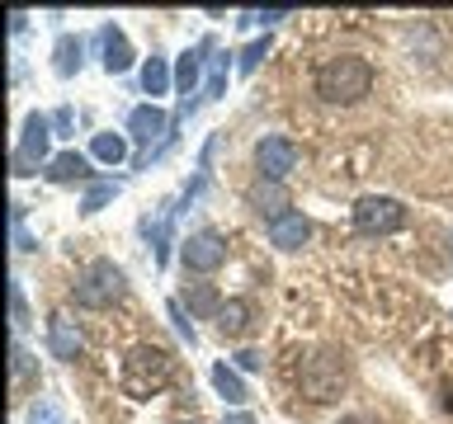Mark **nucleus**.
<instances>
[{
  "instance_id": "obj_20",
  "label": "nucleus",
  "mask_w": 453,
  "mask_h": 424,
  "mask_svg": "<svg viewBox=\"0 0 453 424\" xmlns=\"http://www.w3.org/2000/svg\"><path fill=\"white\" fill-rule=\"evenodd\" d=\"M226 76H232V57H212V62H208V76H203V95H198V99H222L226 95Z\"/></svg>"
},
{
  "instance_id": "obj_11",
  "label": "nucleus",
  "mask_w": 453,
  "mask_h": 424,
  "mask_svg": "<svg viewBox=\"0 0 453 424\" xmlns=\"http://www.w3.org/2000/svg\"><path fill=\"white\" fill-rule=\"evenodd\" d=\"M208 48H212V42L203 38L194 52H184V57H180V66H175V85H180V95H184L180 113H189V109H194V99H189V95H203V90H198V76H203V52H208Z\"/></svg>"
},
{
  "instance_id": "obj_4",
  "label": "nucleus",
  "mask_w": 453,
  "mask_h": 424,
  "mask_svg": "<svg viewBox=\"0 0 453 424\" xmlns=\"http://www.w3.org/2000/svg\"><path fill=\"white\" fill-rule=\"evenodd\" d=\"M123 292H127V278H123V269L113 264V260L85 264V274L76 278V288H71L76 307H85V311H109Z\"/></svg>"
},
{
  "instance_id": "obj_19",
  "label": "nucleus",
  "mask_w": 453,
  "mask_h": 424,
  "mask_svg": "<svg viewBox=\"0 0 453 424\" xmlns=\"http://www.w3.org/2000/svg\"><path fill=\"white\" fill-rule=\"evenodd\" d=\"M127 155V137L123 132H95V141H90V161H99V165H119Z\"/></svg>"
},
{
  "instance_id": "obj_3",
  "label": "nucleus",
  "mask_w": 453,
  "mask_h": 424,
  "mask_svg": "<svg viewBox=\"0 0 453 424\" xmlns=\"http://www.w3.org/2000/svg\"><path fill=\"white\" fill-rule=\"evenodd\" d=\"M345 382H349V367L335 349H317L311 359H303V367H297V387H303V396L317 405L335 401V396L345 391Z\"/></svg>"
},
{
  "instance_id": "obj_17",
  "label": "nucleus",
  "mask_w": 453,
  "mask_h": 424,
  "mask_svg": "<svg viewBox=\"0 0 453 424\" xmlns=\"http://www.w3.org/2000/svg\"><path fill=\"white\" fill-rule=\"evenodd\" d=\"M10 387H14V396L38 387V359L19 344V339H14V349H10Z\"/></svg>"
},
{
  "instance_id": "obj_2",
  "label": "nucleus",
  "mask_w": 453,
  "mask_h": 424,
  "mask_svg": "<svg viewBox=\"0 0 453 424\" xmlns=\"http://www.w3.org/2000/svg\"><path fill=\"white\" fill-rule=\"evenodd\" d=\"M368 90H373V66L364 57H331L317 71V95L326 104H359Z\"/></svg>"
},
{
  "instance_id": "obj_5",
  "label": "nucleus",
  "mask_w": 453,
  "mask_h": 424,
  "mask_svg": "<svg viewBox=\"0 0 453 424\" xmlns=\"http://www.w3.org/2000/svg\"><path fill=\"white\" fill-rule=\"evenodd\" d=\"M354 226H359L364 236H392L406 226V208L388 193H364L359 203H354Z\"/></svg>"
},
{
  "instance_id": "obj_7",
  "label": "nucleus",
  "mask_w": 453,
  "mask_h": 424,
  "mask_svg": "<svg viewBox=\"0 0 453 424\" xmlns=\"http://www.w3.org/2000/svg\"><path fill=\"white\" fill-rule=\"evenodd\" d=\"M297 161H303V151H297V141L288 137H260V147H255V170H260V179H288Z\"/></svg>"
},
{
  "instance_id": "obj_33",
  "label": "nucleus",
  "mask_w": 453,
  "mask_h": 424,
  "mask_svg": "<svg viewBox=\"0 0 453 424\" xmlns=\"http://www.w3.org/2000/svg\"><path fill=\"white\" fill-rule=\"evenodd\" d=\"M222 424H255V420H250V415H246V410H236V415H226V420H222Z\"/></svg>"
},
{
  "instance_id": "obj_30",
  "label": "nucleus",
  "mask_w": 453,
  "mask_h": 424,
  "mask_svg": "<svg viewBox=\"0 0 453 424\" xmlns=\"http://www.w3.org/2000/svg\"><path fill=\"white\" fill-rule=\"evenodd\" d=\"M52 127H57V132H66V127H71V109H57L52 113Z\"/></svg>"
},
{
  "instance_id": "obj_18",
  "label": "nucleus",
  "mask_w": 453,
  "mask_h": 424,
  "mask_svg": "<svg viewBox=\"0 0 453 424\" xmlns=\"http://www.w3.org/2000/svg\"><path fill=\"white\" fill-rule=\"evenodd\" d=\"M212 387H218V396H222L226 405H246L250 401L246 382H241L236 367H226V363H212Z\"/></svg>"
},
{
  "instance_id": "obj_6",
  "label": "nucleus",
  "mask_w": 453,
  "mask_h": 424,
  "mask_svg": "<svg viewBox=\"0 0 453 424\" xmlns=\"http://www.w3.org/2000/svg\"><path fill=\"white\" fill-rule=\"evenodd\" d=\"M48 141H52V118L28 113V118H24V132H19V147H14V155H10L14 175H34V170L48 161Z\"/></svg>"
},
{
  "instance_id": "obj_25",
  "label": "nucleus",
  "mask_w": 453,
  "mask_h": 424,
  "mask_svg": "<svg viewBox=\"0 0 453 424\" xmlns=\"http://www.w3.org/2000/svg\"><path fill=\"white\" fill-rule=\"evenodd\" d=\"M10 316H14V330H24V325H28V302H24V283L19 278L10 283Z\"/></svg>"
},
{
  "instance_id": "obj_8",
  "label": "nucleus",
  "mask_w": 453,
  "mask_h": 424,
  "mask_svg": "<svg viewBox=\"0 0 453 424\" xmlns=\"http://www.w3.org/2000/svg\"><path fill=\"white\" fill-rule=\"evenodd\" d=\"M180 264L189 269V274H218L226 264V240L218 231H194L180 246Z\"/></svg>"
},
{
  "instance_id": "obj_13",
  "label": "nucleus",
  "mask_w": 453,
  "mask_h": 424,
  "mask_svg": "<svg viewBox=\"0 0 453 424\" xmlns=\"http://www.w3.org/2000/svg\"><path fill=\"white\" fill-rule=\"evenodd\" d=\"M99 48H104V57H99V62H104L109 76H119V71L133 66V48H127V34H123L119 24H104V28H99Z\"/></svg>"
},
{
  "instance_id": "obj_28",
  "label": "nucleus",
  "mask_w": 453,
  "mask_h": 424,
  "mask_svg": "<svg viewBox=\"0 0 453 424\" xmlns=\"http://www.w3.org/2000/svg\"><path fill=\"white\" fill-rule=\"evenodd\" d=\"M165 311H170V321H175V330L189 339V349H194V344H198V330H194L189 321H184V307H180V302H165Z\"/></svg>"
},
{
  "instance_id": "obj_1",
  "label": "nucleus",
  "mask_w": 453,
  "mask_h": 424,
  "mask_svg": "<svg viewBox=\"0 0 453 424\" xmlns=\"http://www.w3.org/2000/svg\"><path fill=\"white\" fill-rule=\"evenodd\" d=\"M170 377H175V359H170L165 349L156 344H142L123 359V391L133 396V401H151V396H161L170 387Z\"/></svg>"
},
{
  "instance_id": "obj_14",
  "label": "nucleus",
  "mask_w": 453,
  "mask_h": 424,
  "mask_svg": "<svg viewBox=\"0 0 453 424\" xmlns=\"http://www.w3.org/2000/svg\"><path fill=\"white\" fill-rule=\"evenodd\" d=\"M250 208L255 212H260V217H269V222H274V217H283V212H293L288 208V193H283V184H274V179H260V184H250Z\"/></svg>"
},
{
  "instance_id": "obj_32",
  "label": "nucleus",
  "mask_w": 453,
  "mask_h": 424,
  "mask_svg": "<svg viewBox=\"0 0 453 424\" xmlns=\"http://www.w3.org/2000/svg\"><path fill=\"white\" fill-rule=\"evenodd\" d=\"M340 424H382V420H373V415H345Z\"/></svg>"
},
{
  "instance_id": "obj_10",
  "label": "nucleus",
  "mask_w": 453,
  "mask_h": 424,
  "mask_svg": "<svg viewBox=\"0 0 453 424\" xmlns=\"http://www.w3.org/2000/svg\"><path fill=\"white\" fill-rule=\"evenodd\" d=\"M48 349H52V359H62V363L81 359V349H85L76 321H66L62 311H57V316H48Z\"/></svg>"
},
{
  "instance_id": "obj_16",
  "label": "nucleus",
  "mask_w": 453,
  "mask_h": 424,
  "mask_svg": "<svg viewBox=\"0 0 453 424\" xmlns=\"http://www.w3.org/2000/svg\"><path fill=\"white\" fill-rule=\"evenodd\" d=\"M52 184H76V179H90V155H81V151H62V155H52L48 170H42Z\"/></svg>"
},
{
  "instance_id": "obj_31",
  "label": "nucleus",
  "mask_w": 453,
  "mask_h": 424,
  "mask_svg": "<svg viewBox=\"0 0 453 424\" xmlns=\"http://www.w3.org/2000/svg\"><path fill=\"white\" fill-rule=\"evenodd\" d=\"M260 24H279V19H288V10H265V14H255Z\"/></svg>"
},
{
  "instance_id": "obj_23",
  "label": "nucleus",
  "mask_w": 453,
  "mask_h": 424,
  "mask_svg": "<svg viewBox=\"0 0 453 424\" xmlns=\"http://www.w3.org/2000/svg\"><path fill=\"white\" fill-rule=\"evenodd\" d=\"M81 52H85V42L81 38H62V42H57V76H76V71H81Z\"/></svg>"
},
{
  "instance_id": "obj_9",
  "label": "nucleus",
  "mask_w": 453,
  "mask_h": 424,
  "mask_svg": "<svg viewBox=\"0 0 453 424\" xmlns=\"http://www.w3.org/2000/svg\"><path fill=\"white\" fill-rule=\"evenodd\" d=\"M127 132H133L142 147H151V141H165L170 137V118L156 104H137L133 113H127Z\"/></svg>"
},
{
  "instance_id": "obj_27",
  "label": "nucleus",
  "mask_w": 453,
  "mask_h": 424,
  "mask_svg": "<svg viewBox=\"0 0 453 424\" xmlns=\"http://www.w3.org/2000/svg\"><path fill=\"white\" fill-rule=\"evenodd\" d=\"M265 57H269V38H255L250 48L241 52V62H236V66H241V71H255V66L265 62Z\"/></svg>"
},
{
  "instance_id": "obj_24",
  "label": "nucleus",
  "mask_w": 453,
  "mask_h": 424,
  "mask_svg": "<svg viewBox=\"0 0 453 424\" xmlns=\"http://www.w3.org/2000/svg\"><path fill=\"white\" fill-rule=\"evenodd\" d=\"M28 424H66L62 405L52 401V396H38L34 405H28Z\"/></svg>"
},
{
  "instance_id": "obj_21",
  "label": "nucleus",
  "mask_w": 453,
  "mask_h": 424,
  "mask_svg": "<svg viewBox=\"0 0 453 424\" xmlns=\"http://www.w3.org/2000/svg\"><path fill=\"white\" fill-rule=\"evenodd\" d=\"M184 302H189V311H194V316H212V321H218V311H222V297L212 292L208 283H194V288L184 292Z\"/></svg>"
},
{
  "instance_id": "obj_22",
  "label": "nucleus",
  "mask_w": 453,
  "mask_h": 424,
  "mask_svg": "<svg viewBox=\"0 0 453 424\" xmlns=\"http://www.w3.org/2000/svg\"><path fill=\"white\" fill-rule=\"evenodd\" d=\"M142 90H147L151 99L170 90V66H165V57H151V62L142 66Z\"/></svg>"
},
{
  "instance_id": "obj_29",
  "label": "nucleus",
  "mask_w": 453,
  "mask_h": 424,
  "mask_svg": "<svg viewBox=\"0 0 453 424\" xmlns=\"http://www.w3.org/2000/svg\"><path fill=\"white\" fill-rule=\"evenodd\" d=\"M260 363H265V359H260L255 349H241V353H236V367H246V373H255Z\"/></svg>"
},
{
  "instance_id": "obj_15",
  "label": "nucleus",
  "mask_w": 453,
  "mask_h": 424,
  "mask_svg": "<svg viewBox=\"0 0 453 424\" xmlns=\"http://www.w3.org/2000/svg\"><path fill=\"white\" fill-rule=\"evenodd\" d=\"M250 325H255V302H246V297H232V302H222V311H218V330H222L226 339L250 335Z\"/></svg>"
},
{
  "instance_id": "obj_26",
  "label": "nucleus",
  "mask_w": 453,
  "mask_h": 424,
  "mask_svg": "<svg viewBox=\"0 0 453 424\" xmlns=\"http://www.w3.org/2000/svg\"><path fill=\"white\" fill-rule=\"evenodd\" d=\"M113 193H119V184H113V179H104V184H95V189L85 193V203H81V212H99V208H104V203H109Z\"/></svg>"
},
{
  "instance_id": "obj_12",
  "label": "nucleus",
  "mask_w": 453,
  "mask_h": 424,
  "mask_svg": "<svg viewBox=\"0 0 453 424\" xmlns=\"http://www.w3.org/2000/svg\"><path fill=\"white\" fill-rule=\"evenodd\" d=\"M269 240H274L279 250H303L311 240V222L303 217V212H283V217L269 222Z\"/></svg>"
}]
</instances>
